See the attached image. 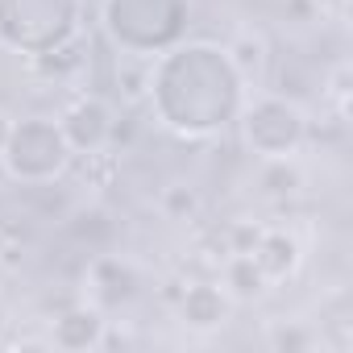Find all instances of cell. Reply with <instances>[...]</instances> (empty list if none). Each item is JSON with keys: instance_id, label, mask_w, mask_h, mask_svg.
I'll return each instance as SVG.
<instances>
[{"instance_id": "obj_1", "label": "cell", "mask_w": 353, "mask_h": 353, "mask_svg": "<svg viewBox=\"0 0 353 353\" xmlns=\"http://www.w3.org/2000/svg\"><path fill=\"white\" fill-rule=\"evenodd\" d=\"M245 92L250 88L229 63V50L216 42H174L154 54L145 71V96L158 125L188 141L237 125Z\"/></svg>"}, {"instance_id": "obj_2", "label": "cell", "mask_w": 353, "mask_h": 353, "mask_svg": "<svg viewBox=\"0 0 353 353\" xmlns=\"http://www.w3.org/2000/svg\"><path fill=\"white\" fill-rule=\"evenodd\" d=\"M192 0H100V26L125 59H154L183 42Z\"/></svg>"}, {"instance_id": "obj_3", "label": "cell", "mask_w": 353, "mask_h": 353, "mask_svg": "<svg viewBox=\"0 0 353 353\" xmlns=\"http://www.w3.org/2000/svg\"><path fill=\"white\" fill-rule=\"evenodd\" d=\"M83 30V0H0V46L42 59L71 42Z\"/></svg>"}, {"instance_id": "obj_4", "label": "cell", "mask_w": 353, "mask_h": 353, "mask_svg": "<svg viewBox=\"0 0 353 353\" xmlns=\"http://www.w3.org/2000/svg\"><path fill=\"white\" fill-rule=\"evenodd\" d=\"M75 162L63 129L54 117H21L13 121L5 150H0V166L13 183L21 188H46L59 174H67V166Z\"/></svg>"}, {"instance_id": "obj_5", "label": "cell", "mask_w": 353, "mask_h": 353, "mask_svg": "<svg viewBox=\"0 0 353 353\" xmlns=\"http://www.w3.org/2000/svg\"><path fill=\"white\" fill-rule=\"evenodd\" d=\"M241 141L245 150L262 162V158H299V150L307 145V112L279 92H262V96H245L241 112Z\"/></svg>"}, {"instance_id": "obj_6", "label": "cell", "mask_w": 353, "mask_h": 353, "mask_svg": "<svg viewBox=\"0 0 353 353\" xmlns=\"http://www.w3.org/2000/svg\"><path fill=\"white\" fill-rule=\"evenodd\" d=\"M59 129H63L71 154H75V158H88V154L108 150V141H112V133H117V117H112V108H108L104 96H88V92H83V96H75V100L59 112Z\"/></svg>"}, {"instance_id": "obj_7", "label": "cell", "mask_w": 353, "mask_h": 353, "mask_svg": "<svg viewBox=\"0 0 353 353\" xmlns=\"http://www.w3.org/2000/svg\"><path fill=\"white\" fill-rule=\"evenodd\" d=\"M104 332H108V320H104V307L96 303H71L50 320V345L67 353L104 349Z\"/></svg>"}, {"instance_id": "obj_8", "label": "cell", "mask_w": 353, "mask_h": 353, "mask_svg": "<svg viewBox=\"0 0 353 353\" xmlns=\"http://www.w3.org/2000/svg\"><path fill=\"white\" fill-rule=\"evenodd\" d=\"M250 258L270 279V287H279V283H287V279L299 274V266H303V241L291 229H258V237L250 245Z\"/></svg>"}, {"instance_id": "obj_9", "label": "cell", "mask_w": 353, "mask_h": 353, "mask_svg": "<svg viewBox=\"0 0 353 353\" xmlns=\"http://www.w3.org/2000/svg\"><path fill=\"white\" fill-rule=\"evenodd\" d=\"M233 316V299L225 295L221 283H188L179 295V320L192 332H216Z\"/></svg>"}, {"instance_id": "obj_10", "label": "cell", "mask_w": 353, "mask_h": 353, "mask_svg": "<svg viewBox=\"0 0 353 353\" xmlns=\"http://www.w3.org/2000/svg\"><path fill=\"white\" fill-rule=\"evenodd\" d=\"M221 287L233 303H258V299L270 295V279L258 270L250 250H233V254L221 258Z\"/></svg>"}, {"instance_id": "obj_11", "label": "cell", "mask_w": 353, "mask_h": 353, "mask_svg": "<svg viewBox=\"0 0 353 353\" xmlns=\"http://www.w3.org/2000/svg\"><path fill=\"white\" fill-rule=\"evenodd\" d=\"M88 283H92L96 307H104V303H121V299H129L133 287H137V274H133L129 262H121V258H112V254H100V258L88 266Z\"/></svg>"}, {"instance_id": "obj_12", "label": "cell", "mask_w": 353, "mask_h": 353, "mask_svg": "<svg viewBox=\"0 0 353 353\" xmlns=\"http://www.w3.org/2000/svg\"><path fill=\"white\" fill-rule=\"evenodd\" d=\"M225 50H229V63L237 67V75L245 79V88L258 83V79L266 75V59H270V50H266V42H262L258 34L245 30V34H237Z\"/></svg>"}, {"instance_id": "obj_13", "label": "cell", "mask_w": 353, "mask_h": 353, "mask_svg": "<svg viewBox=\"0 0 353 353\" xmlns=\"http://www.w3.org/2000/svg\"><path fill=\"white\" fill-rule=\"evenodd\" d=\"M258 179H262V192L270 200H287V196H295L303 188V170H299L295 158H262Z\"/></svg>"}, {"instance_id": "obj_14", "label": "cell", "mask_w": 353, "mask_h": 353, "mask_svg": "<svg viewBox=\"0 0 353 353\" xmlns=\"http://www.w3.org/2000/svg\"><path fill=\"white\" fill-rule=\"evenodd\" d=\"M158 208L166 221H196L200 216V192L192 183H170V188H162Z\"/></svg>"}, {"instance_id": "obj_15", "label": "cell", "mask_w": 353, "mask_h": 353, "mask_svg": "<svg viewBox=\"0 0 353 353\" xmlns=\"http://www.w3.org/2000/svg\"><path fill=\"white\" fill-rule=\"evenodd\" d=\"M266 345L279 349V353H307V349L320 345V336L312 328H299V324H274L266 332Z\"/></svg>"}, {"instance_id": "obj_16", "label": "cell", "mask_w": 353, "mask_h": 353, "mask_svg": "<svg viewBox=\"0 0 353 353\" xmlns=\"http://www.w3.org/2000/svg\"><path fill=\"white\" fill-rule=\"evenodd\" d=\"M324 96L332 100L336 117H341V121H349V67H345V63H336V67H332V75H328V88H324Z\"/></svg>"}, {"instance_id": "obj_17", "label": "cell", "mask_w": 353, "mask_h": 353, "mask_svg": "<svg viewBox=\"0 0 353 353\" xmlns=\"http://www.w3.org/2000/svg\"><path fill=\"white\" fill-rule=\"evenodd\" d=\"M312 5L332 21H349V0H312Z\"/></svg>"}, {"instance_id": "obj_18", "label": "cell", "mask_w": 353, "mask_h": 353, "mask_svg": "<svg viewBox=\"0 0 353 353\" xmlns=\"http://www.w3.org/2000/svg\"><path fill=\"white\" fill-rule=\"evenodd\" d=\"M9 129H13V117H9V112H0V150H5V137H9Z\"/></svg>"}]
</instances>
